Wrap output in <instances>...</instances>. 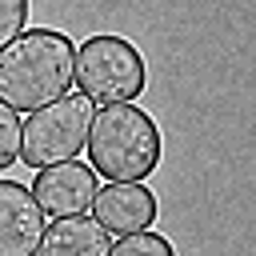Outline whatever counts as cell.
Returning a JSON list of instances; mask_svg holds the SVG:
<instances>
[{
	"label": "cell",
	"mask_w": 256,
	"mask_h": 256,
	"mask_svg": "<svg viewBox=\"0 0 256 256\" xmlns=\"http://www.w3.org/2000/svg\"><path fill=\"white\" fill-rule=\"evenodd\" d=\"M32 200L40 204L44 216H88L92 196H96V172L80 160H64V164H48L32 176Z\"/></svg>",
	"instance_id": "5"
},
{
	"label": "cell",
	"mask_w": 256,
	"mask_h": 256,
	"mask_svg": "<svg viewBox=\"0 0 256 256\" xmlns=\"http://www.w3.org/2000/svg\"><path fill=\"white\" fill-rule=\"evenodd\" d=\"M108 256H176V248H172V240H168V236H160V232L144 228V232L120 236V240L108 248Z\"/></svg>",
	"instance_id": "9"
},
{
	"label": "cell",
	"mask_w": 256,
	"mask_h": 256,
	"mask_svg": "<svg viewBox=\"0 0 256 256\" xmlns=\"http://www.w3.org/2000/svg\"><path fill=\"white\" fill-rule=\"evenodd\" d=\"M72 84L92 104H136V96L148 84V64L140 48L116 32H92L84 44H76Z\"/></svg>",
	"instance_id": "3"
},
{
	"label": "cell",
	"mask_w": 256,
	"mask_h": 256,
	"mask_svg": "<svg viewBox=\"0 0 256 256\" xmlns=\"http://www.w3.org/2000/svg\"><path fill=\"white\" fill-rule=\"evenodd\" d=\"M88 168L108 184H144L164 156L160 124L140 104H108L92 112L88 128Z\"/></svg>",
	"instance_id": "2"
},
{
	"label": "cell",
	"mask_w": 256,
	"mask_h": 256,
	"mask_svg": "<svg viewBox=\"0 0 256 256\" xmlns=\"http://www.w3.org/2000/svg\"><path fill=\"white\" fill-rule=\"evenodd\" d=\"M20 160V116L0 104V172Z\"/></svg>",
	"instance_id": "10"
},
{
	"label": "cell",
	"mask_w": 256,
	"mask_h": 256,
	"mask_svg": "<svg viewBox=\"0 0 256 256\" xmlns=\"http://www.w3.org/2000/svg\"><path fill=\"white\" fill-rule=\"evenodd\" d=\"M112 236L92 216H64L44 228L36 256H108Z\"/></svg>",
	"instance_id": "8"
},
{
	"label": "cell",
	"mask_w": 256,
	"mask_h": 256,
	"mask_svg": "<svg viewBox=\"0 0 256 256\" xmlns=\"http://www.w3.org/2000/svg\"><path fill=\"white\" fill-rule=\"evenodd\" d=\"M156 212H160V204L148 184H100L92 196V208H88V216L116 240L156 224Z\"/></svg>",
	"instance_id": "6"
},
{
	"label": "cell",
	"mask_w": 256,
	"mask_h": 256,
	"mask_svg": "<svg viewBox=\"0 0 256 256\" xmlns=\"http://www.w3.org/2000/svg\"><path fill=\"white\" fill-rule=\"evenodd\" d=\"M92 112H96V104L84 100L80 92H68L60 100L28 112V120L20 124V160L36 172L48 164L76 160L88 144Z\"/></svg>",
	"instance_id": "4"
},
{
	"label": "cell",
	"mask_w": 256,
	"mask_h": 256,
	"mask_svg": "<svg viewBox=\"0 0 256 256\" xmlns=\"http://www.w3.org/2000/svg\"><path fill=\"white\" fill-rule=\"evenodd\" d=\"M76 44L60 28H24L0 48V104L12 112H36L72 88Z\"/></svg>",
	"instance_id": "1"
},
{
	"label": "cell",
	"mask_w": 256,
	"mask_h": 256,
	"mask_svg": "<svg viewBox=\"0 0 256 256\" xmlns=\"http://www.w3.org/2000/svg\"><path fill=\"white\" fill-rule=\"evenodd\" d=\"M44 228L48 220L32 200L28 184L0 180V256H36Z\"/></svg>",
	"instance_id": "7"
},
{
	"label": "cell",
	"mask_w": 256,
	"mask_h": 256,
	"mask_svg": "<svg viewBox=\"0 0 256 256\" xmlns=\"http://www.w3.org/2000/svg\"><path fill=\"white\" fill-rule=\"evenodd\" d=\"M28 28V0H0V48Z\"/></svg>",
	"instance_id": "11"
}]
</instances>
